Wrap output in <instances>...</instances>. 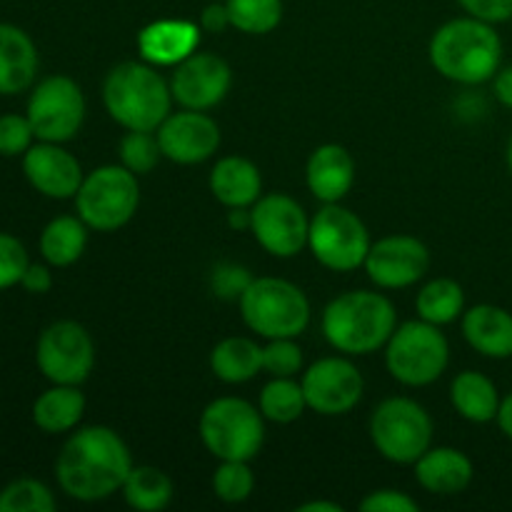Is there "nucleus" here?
<instances>
[{"instance_id": "1", "label": "nucleus", "mask_w": 512, "mask_h": 512, "mask_svg": "<svg viewBox=\"0 0 512 512\" xmlns=\"http://www.w3.org/2000/svg\"><path fill=\"white\" fill-rule=\"evenodd\" d=\"M133 470L125 440L108 425H88L70 435L55 460V480L68 498L100 503L123 490Z\"/></svg>"}, {"instance_id": "2", "label": "nucleus", "mask_w": 512, "mask_h": 512, "mask_svg": "<svg viewBox=\"0 0 512 512\" xmlns=\"http://www.w3.org/2000/svg\"><path fill=\"white\" fill-rule=\"evenodd\" d=\"M430 65L458 85H483L503 65V38L493 23L460 15L433 33L428 45Z\"/></svg>"}, {"instance_id": "3", "label": "nucleus", "mask_w": 512, "mask_h": 512, "mask_svg": "<svg viewBox=\"0 0 512 512\" xmlns=\"http://www.w3.org/2000/svg\"><path fill=\"white\" fill-rule=\"evenodd\" d=\"M398 328V313L390 298L375 290H348L330 300L320 318L325 340L338 353L360 358L373 355Z\"/></svg>"}, {"instance_id": "4", "label": "nucleus", "mask_w": 512, "mask_h": 512, "mask_svg": "<svg viewBox=\"0 0 512 512\" xmlns=\"http://www.w3.org/2000/svg\"><path fill=\"white\" fill-rule=\"evenodd\" d=\"M170 83L145 60H125L103 80V105L125 130H158L173 113Z\"/></svg>"}, {"instance_id": "5", "label": "nucleus", "mask_w": 512, "mask_h": 512, "mask_svg": "<svg viewBox=\"0 0 512 512\" xmlns=\"http://www.w3.org/2000/svg\"><path fill=\"white\" fill-rule=\"evenodd\" d=\"M243 323L260 338H300L310 325V300L285 278H253L238 300Z\"/></svg>"}, {"instance_id": "6", "label": "nucleus", "mask_w": 512, "mask_h": 512, "mask_svg": "<svg viewBox=\"0 0 512 512\" xmlns=\"http://www.w3.org/2000/svg\"><path fill=\"white\" fill-rule=\"evenodd\" d=\"M198 435L213 458L250 463L258 458L265 443V418L248 400L225 395L205 405L198 420Z\"/></svg>"}, {"instance_id": "7", "label": "nucleus", "mask_w": 512, "mask_h": 512, "mask_svg": "<svg viewBox=\"0 0 512 512\" xmlns=\"http://www.w3.org/2000/svg\"><path fill=\"white\" fill-rule=\"evenodd\" d=\"M450 363V343L438 325L408 320L385 343V368L405 388H428L443 378Z\"/></svg>"}, {"instance_id": "8", "label": "nucleus", "mask_w": 512, "mask_h": 512, "mask_svg": "<svg viewBox=\"0 0 512 512\" xmlns=\"http://www.w3.org/2000/svg\"><path fill=\"white\" fill-rule=\"evenodd\" d=\"M138 175L123 165H100L90 170L75 193V213L90 230L115 233L138 213Z\"/></svg>"}, {"instance_id": "9", "label": "nucleus", "mask_w": 512, "mask_h": 512, "mask_svg": "<svg viewBox=\"0 0 512 512\" xmlns=\"http://www.w3.org/2000/svg\"><path fill=\"white\" fill-rule=\"evenodd\" d=\"M375 450L388 463L413 465L428 448H433L435 425L428 410L413 398H385L373 410L368 423Z\"/></svg>"}, {"instance_id": "10", "label": "nucleus", "mask_w": 512, "mask_h": 512, "mask_svg": "<svg viewBox=\"0 0 512 512\" xmlns=\"http://www.w3.org/2000/svg\"><path fill=\"white\" fill-rule=\"evenodd\" d=\"M373 245L368 225L358 213L340 203H325L310 218L308 248L323 268L333 273H353L363 268L368 250Z\"/></svg>"}, {"instance_id": "11", "label": "nucleus", "mask_w": 512, "mask_h": 512, "mask_svg": "<svg viewBox=\"0 0 512 512\" xmlns=\"http://www.w3.org/2000/svg\"><path fill=\"white\" fill-rule=\"evenodd\" d=\"M83 88L68 75H48L30 90L25 115L35 130V138L45 143H68L85 123Z\"/></svg>"}, {"instance_id": "12", "label": "nucleus", "mask_w": 512, "mask_h": 512, "mask_svg": "<svg viewBox=\"0 0 512 512\" xmlns=\"http://www.w3.org/2000/svg\"><path fill=\"white\" fill-rule=\"evenodd\" d=\"M35 365L53 385H83L95 368V343L75 320H55L35 343Z\"/></svg>"}, {"instance_id": "13", "label": "nucleus", "mask_w": 512, "mask_h": 512, "mask_svg": "<svg viewBox=\"0 0 512 512\" xmlns=\"http://www.w3.org/2000/svg\"><path fill=\"white\" fill-rule=\"evenodd\" d=\"M310 218L288 193L260 195L250 205V233L260 248L280 260L295 258L308 248Z\"/></svg>"}, {"instance_id": "14", "label": "nucleus", "mask_w": 512, "mask_h": 512, "mask_svg": "<svg viewBox=\"0 0 512 512\" xmlns=\"http://www.w3.org/2000/svg\"><path fill=\"white\" fill-rule=\"evenodd\" d=\"M305 403L323 418H338L358 408L365 393V380L358 365L343 355L320 358L300 378Z\"/></svg>"}, {"instance_id": "15", "label": "nucleus", "mask_w": 512, "mask_h": 512, "mask_svg": "<svg viewBox=\"0 0 512 512\" xmlns=\"http://www.w3.org/2000/svg\"><path fill=\"white\" fill-rule=\"evenodd\" d=\"M363 268L380 290H403L425 278L430 270V250L415 235H385L370 245Z\"/></svg>"}, {"instance_id": "16", "label": "nucleus", "mask_w": 512, "mask_h": 512, "mask_svg": "<svg viewBox=\"0 0 512 512\" xmlns=\"http://www.w3.org/2000/svg\"><path fill=\"white\" fill-rule=\"evenodd\" d=\"M233 88V70L220 55L200 53L178 63L170 75V93L180 108L210 110L223 103Z\"/></svg>"}, {"instance_id": "17", "label": "nucleus", "mask_w": 512, "mask_h": 512, "mask_svg": "<svg viewBox=\"0 0 512 512\" xmlns=\"http://www.w3.org/2000/svg\"><path fill=\"white\" fill-rule=\"evenodd\" d=\"M163 158L178 165H200L220 148V125L205 110L180 108L155 130Z\"/></svg>"}, {"instance_id": "18", "label": "nucleus", "mask_w": 512, "mask_h": 512, "mask_svg": "<svg viewBox=\"0 0 512 512\" xmlns=\"http://www.w3.org/2000/svg\"><path fill=\"white\" fill-rule=\"evenodd\" d=\"M23 175L33 190L50 200L75 198L85 173L78 158L63 148V143H38L30 145L23 155Z\"/></svg>"}, {"instance_id": "19", "label": "nucleus", "mask_w": 512, "mask_h": 512, "mask_svg": "<svg viewBox=\"0 0 512 512\" xmlns=\"http://www.w3.org/2000/svg\"><path fill=\"white\" fill-rule=\"evenodd\" d=\"M200 33L203 28L193 20L160 18L140 28L135 43H138V53L145 63L155 65V68H175L198 50Z\"/></svg>"}, {"instance_id": "20", "label": "nucleus", "mask_w": 512, "mask_h": 512, "mask_svg": "<svg viewBox=\"0 0 512 512\" xmlns=\"http://www.w3.org/2000/svg\"><path fill=\"white\" fill-rule=\"evenodd\" d=\"M305 185L320 203H340L355 185V160L348 148L323 143L310 153L305 163Z\"/></svg>"}, {"instance_id": "21", "label": "nucleus", "mask_w": 512, "mask_h": 512, "mask_svg": "<svg viewBox=\"0 0 512 512\" xmlns=\"http://www.w3.org/2000/svg\"><path fill=\"white\" fill-rule=\"evenodd\" d=\"M415 480L423 490L433 495H460L463 490L470 488L475 478L473 460L458 448H428L418 460L413 463Z\"/></svg>"}, {"instance_id": "22", "label": "nucleus", "mask_w": 512, "mask_h": 512, "mask_svg": "<svg viewBox=\"0 0 512 512\" xmlns=\"http://www.w3.org/2000/svg\"><path fill=\"white\" fill-rule=\"evenodd\" d=\"M463 338L475 353L490 360L512 358V313L493 303L473 305L460 318Z\"/></svg>"}, {"instance_id": "23", "label": "nucleus", "mask_w": 512, "mask_h": 512, "mask_svg": "<svg viewBox=\"0 0 512 512\" xmlns=\"http://www.w3.org/2000/svg\"><path fill=\"white\" fill-rule=\"evenodd\" d=\"M38 48L23 28L0 23V95H18L38 78Z\"/></svg>"}, {"instance_id": "24", "label": "nucleus", "mask_w": 512, "mask_h": 512, "mask_svg": "<svg viewBox=\"0 0 512 512\" xmlns=\"http://www.w3.org/2000/svg\"><path fill=\"white\" fill-rule=\"evenodd\" d=\"M210 193L225 208H250L263 195V175L253 160L225 155L210 170Z\"/></svg>"}, {"instance_id": "25", "label": "nucleus", "mask_w": 512, "mask_h": 512, "mask_svg": "<svg viewBox=\"0 0 512 512\" xmlns=\"http://www.w3.org/2000/svg\"><path fill=\"white\" fill-rule=\"evenodd\" d=\"M498 385L478 370H463L450 383V403L455 413L475 425L493 423L500 408Z\"/></svg>"}, {"instance_id": "26", "label": "nucleus", "mask_w": 512, "mask_h": 512, "mask_svg": "<svg viewBox=\"0 0 512 512\" xmlns=\"http://www.w3.org/2000/svg\"><path fill=\"white\" fill-rule=\"evenodd\" d=\"M85 415V395L80 385H53L33 403V423L48 435L70 433Z\"/></svg>"}, {"instance_id": "27", "label": "nucleus", "mask_w": 512, "mask_h": 512, "mask_svg": "<svg viewBox=\"0 0 512 512\" xmlns=\"http://www.w3.org/2000/svg\"><path fill=\"white\" fill-rule=\"evenodd\" d=\"M210 370L225 385H243L263 373V345L243 335L223 338L210 350Z\"/></svg>"}, {"instance_id": "28", "label": "nucleus", "mask_w": 512, "mask_h": 512, "mask_svg": "<svg viewBox=\"0 0 512 512\" xmlns=\"http://www.w3.org/2000/svg\"><path fill=\"white\" fill-rule=\"evenodd\" d=\"M88 225L80 215H58L43 228L38 240L40 255L50 268H70L88 248Z\"/></svg>"}, {"instance_id": "29", "label": "nucleus", "mask_w": 512, "mask_h": 512, "mask_svg": "<svg viewBox=\"0 0 512 512\" xmlns=\"http://www.w3.org/2000/svg\"><path fill=\"white\" fill-rule=\"evenodd\" d=\"M123 498L128 508L138 512H158L173 503V480L155 465H133L123 483Z\"/></svg>"}, {"instance_id": "30", "label": "nucleus", "mask_w": 512, "mask_h": 512, "mask_svg": "<svg viewBox=\"0 0 512 512\" xmlns=\"http://www.w3.org/2000/svg\"><path fill=\"white\" fill-rule=\"evenodd\" d=\"M418 318L438 328L455 323L465 313V290L453 278H435L418 290L415 298Z\"/></svg>"}, {"instance_id": "31", "label": "nucleus", "mask_w": 512, "mask_h": 512, "mask_svg": "<svg viewBox=\"0 0 512 512\" xmlns=\"http://www.w3.org/2000/svg\"><path fill=\"white\" fill-rule=\"evenodd\" d=\"M258 408L263 413V418L270 420V423H295L308 410L303 385L295 378H270V383H265L263 390H260Z\"/></svg>"}, {"instance_id": "32", "label": "nucleus", "mask_w": 512, "mask_h": 512, "mask_svg": "<svg viewBox=\"0 0 512 512\" xmlns=\"http://www.w3.org/2000/svg\"><path fill=\"white\" fill-rule=\"evenodd\" d=\"M230 28L245 35H268L283 20V0H225Z\"/></svg>"}, {"instance_id": "33", "label": "nucleus", "mask_w": 512, "mask_h": 512, "mask_svg": "<svg viewBox=\"0 0 512 512\" xmlns=\"http://www.w3.org/2000/svg\"><path fill=\"white\" fill-rule=\"evenodd\" d=\"M53 490L35 478H18L0 490V512H53Z\"/></svg>"}, {"instance_id": "34", "label": "nucleus", "mask_w": 512, "mask_h": 512, "mask_svg": "<svg viewBox=\"0 0 512 512\" xmlns=\"http://www.w3.org/2000/svg\"><path fill=\"white\" fill-rule=\"evenodd\" d=\"M118 155L120 165L140 178V175L153 173L155 165L163 158V150H160L155 130H125L118 145Z\"/></svg>"}, {"instance_id": "35", "label": "nucleus", "mask_w": 512, "mask_h": 512, "mask_svg": "<svg viewBox=\"0 0 512 512\" xmlns=\"http://www.w3.org/2000/svg\"><path fill=\"white\" fill-rule=\"evenodd\" d=\"M255 473L245 460H220L213 473L215 498L228 505H240L253 495Z\"/></svg>"}, {"instance_id": "36", "label": "nucleus", "mask_w": 512, "mask_h": 512, "mask_svg": "<svg viewBox=\"0 0 512 512\" xmlns=\"http://www.w3.org/2000/svg\"><path fill=\"white\" fill-rule=\"evenodd\" d=\"M303 370V350L295 338H275L263 345V373L270 378H295Z\"/></svg>"}, {"instance_id": "37", "label": "nucleus", "mask_w": 512, "mask_h": 512, "mask_svg": "<svg viewBox=\"0 0 512 512\" xmlns=\"http://www.w3.org/2000/svg\"><path fill=\"white\" fill-rule=\"evenodd\" d=\"M35 130L30 125L28 115L5 113L0 115V155L3 158H23L25 150L33 145Z\"/></svg>"}, {"instance_id": "38", "label": "nucleus", "mask_w": 512, "mask_h": 512, "mask_svg": "<svg viewBox=\"0 0 512 512\" xmlns=\"http://www.w3.org/2000/svg\"><path fill=\"white\" fill-rule=\"evenodd\" d=\"M28 250L15 235L0 230V290L20 285L23 273L28 270Z\"/></svg>"}, {"instance_id": "39", "label": "nucleus", "mask_w": 512, "mask_h": 512, "mask_svg": "<svg viewBox=\"0 0 512 512\" xmlns=\"http://www.w3.org/2000/svg\"><path fill=\"white\" fill-rule=\"evenodd\" d=\"M250 283H253V275L245 265L238 263H220L210 275V288L223 300H240Z\"/></svg>"}, {"instance_id": "40", "label": "nucleus", "mask_w": 512, "mask_h": 512, "mask_svg": "<svg viewBox=\"0 0 512 512\" xmlns=\"http://www.w3.org/2000/svg\"><path fill=\"white\" fill-rule=\"evenodd\" d=\"M360 510L363 512H418L420 503L410 498L403 490H373L360 500Z\"/></svg>"}, {"instance_id": "41", "label": "nucleus", "mask_w": 512, "mask_h": 512, "mask_svg": "<svg viewBox=\"0 0 512 512\" xmlns=\"http://www.w3.org/2000/svg\"><path fill=\"white\" fill-rule=\"evenodd\" d=\"M465 15L485 20V23H508L512 20V0H455Z\"/></svg>"}, {"instance_id": "42", "label": "nucleus", "mask_w": 512, "mask_h": 512, "mask_svg": "<svg viewBox=\"0 0 512 512\" xmlns=\"http://www.w3.org/2000/svg\"><path fill=\"white\" fill-rule=\"evenodd\" d=\"M20 288L28 290L30 295H45L53 288V273H50L48 263H30L28 270L23 273Z\"/></svg>"}, {"instance_id": "43", "label": "nucleus", "mask_w": 512, "mask_h": 512, "mask_svg": "<svg viewBox=\"0 0 512 512\" xmlns=\"http://www.w3.org/2000/svg\"><path fill=\"white\" fill-rule=\"evenodd\" d=\"M198 25L203 28V33H225V30L230 28L228 5L225 3L205 5L203 13H200Z\"/></svg>"}, {"instance_id": "44", "label": "nucleus", "mask_w": 512, "mask_h": 512, "mask_svg": "<svg viewBox=\"0 0 512 512\" xmlns=\"http://www.w3.org/2000/svg\"><path fill=\"white\" fill-rule=\"evenodd\" d=\"M493 95L503 108L512 110V65H500L498 73L493 75Z\"/></svg>"}, {"instance_id": "45", "label": "nucleus", "mask_w": 512, "mask_h": 512, "mask_svg": "<svg viewBox=\"0 0 512 512\" xmlns=\"http://www.w3.org/2000/svg\"><path fill=\"white\" fill-rule=\"evenodd\" d=\"M495 423H498L500 433H503L508 440H512V390L505 395L503 400H500L498 418H495Z\"/></svg>"}, {"instance_id": "46", "label": "nucleus", "mask_w": 512, "mask_h": 512, "mask_svg": "<svg viewBox=\"0 0 512 512\" xmlns=\"http://www.w3.org/2000/svg\"><path fill=\"white\" fill-rule=\"evenodd\" d=\"M228 225L233 230H248L250 233V208H230Z\"/></svg>"}, {"instance_id": "47", "label": "nucleus", "mask_w": 512, "mask_h": 512, "mask_svg": "<svg viewBox=\"0 0 512 512\" xmlns=\"http://www.w3.org/2000/svg\"><path fill=\"white\" fill-rule=\"evenodd\" d=\"M298 512H343V505L330 503V500H308L298 505Z\"/></svg>"}, {"instance_id": "48", "label": "nucleus", "mask_w": 512, "mask_h": 512, "mask_svg": "<svg viewBox=\"0 0 512 512\" xmlns=\"http://www.w3.org/2000/svg\"><path fill=\"white\" fill-rule=\"evenodd\" d=\"M505 163H508V170H510V175H512V135H510V140H508V150H505Z\"/></svg>"}]
</instances>
